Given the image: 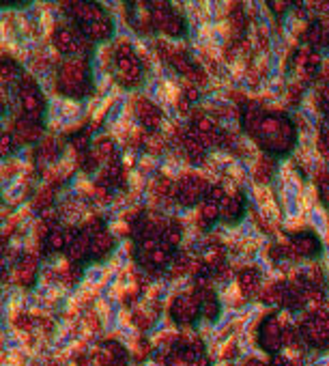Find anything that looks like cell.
<instances>
[{
    "instance_id": "1",
    "label": "cell",
    "mask_w": 329,
    "mask_h": 366,
    "mask_svg": "<svg viewBox=\"0 0 329 366\" xmlns=\"http://www.w3.org/2000/svg\"><path fill=\"white\" fill-rule=\"evenodd\" d=\"M60 89L65 95L82 97L86 93V60L73 58L60 69Z\"/></svg>"
},
{
    "instance_id": "2",
    "label": "cell",
    "mask_w": 329,
    "mask_h": 366,
    "mask_svg": "<svg viewBox=\"0 0 329 366\" xmlns=\"http://www.w3.org/2000/svg\"><path fill=\"white\" fill-rule=\"evenodd\" d=\"M136 106H138V114H140L142 123H144L148 129H157L161 125V112L148 102V99H138Z\"/></svg>"
},
{
    "instance_id": "3",
    "label": "cell",
    "mask_w": 329,
    "mask_h": 366,
    "mask_svg": "<svg viewBox=\"0 0 329 366\" xmlns=\"http://www.w3.org/2000/svg\"><path fill=\"white\" fill-rule=\"evenodd\" d=\"M119 78L125 86H136L140 82V67L134 58L119 60Z\"/></svg>"
},
{
    "instance_id": "4",
    "label": "cell",
    "mask_w": 329,
    "mask_h": 366,
    "mask_svg": "<svg viewBox=\"0 0 329 366\" xmlns=\"http://www.w3.org/2000/svg\"><path fill=\"white\" fill-rule=\"evenodd\" d=\"M35 269H37V259L33 257V254H28V257H24L20 261V265H17L15 269V280L20 284H30L35 278Z\"/></svg>"
},
{
    "instance_id": "5",
    "label": "cell",
    "mask_w": 329,
    "mask_h": 366,
    "mask_svg": "<svg viewBox=\"0 0 329 366\" xmlns=\"http://www.w3.org/2000/svg\"><path fill=\"white\" fill-rule=\"evenodd\" d=\"M82 30H84V35L89 37V39H105V37H110V33H112V24L103 17V20L84 24Z\"/></svg>"
},
{
    "instance_id": "6",
    "label": "cell",
    "mask_w": 329,
    "mask_h": 366,
    "mask_svg": "<svg viewBox=\"0 0 329 366\" xmlns=\"http://www.w3.org/2000/svg\"><path fill=\"white\" fill-rule=\"evenodd\" d=\"M112 246H114V237H112V235H110V233H99V235L93 237L91 254L95 259H101V257H105V254L112 250Z\"/></svg>"
},
{
    "instance_id": "7",
    "label": "cell",
    "mask_w": 329,
    "mask_h": 366,
    "mask_svg": "<svg viewBox=\"0 0 329 366\" xmlns=\"http://www.w3.org/2000/svg\"><path fill=\"white\" fill-rule=\"evenodd\" d=\"M91 246H93V237H91L89 233H82L78 237L76 244L69 246V257H71V261H80L86 252H91Z\"/></svg>"
},
{
    "instance_id": "8",
    "label": "cell",
    "mask_w": 329,
    "mask_h": 366,
    "mask_svg": "<svg viewBox=\"0 0 329 366\" xmlns=\"http://www.w3.org/2000/svg\"><path fill=\"white\" fill-rule=\"evenodd\" d=\"M293 246H295V250L301 254V257H310V254H314V252H319V241H316L312 235H299L295 241H293Z\"/></svg>"
},
{
    "instance_id": "9",
    "label": "cell",
    "mask_w": 329,
    "mask_h": 366,
    "mask_svg": "<svg viewBox=\"0 0 329 366\" xmlns=\"http://www.w3.org/2000/svg\"><path fill=\"white\" fill-rule=\"evenodd\" d=\"M56 48L60 50V52H78V35L69 33V30H60V33L56 35Z\"/></svg>"
},
{
    "instance_id": "10",
    "label": "cell",
    "mask_w": 329,
    "mask_h": 366,
    "mask_svg": "<svg viewBox=\"0 0 329 366\" xmlns=\"http://www.w3.org/2000/svg\"><path fill=\"white\" fill-rule=\"evenodd\" d=\"M159 30H164V33L170 37H179V35H183V30H185V22H183V17L170 13L166 17V22L159 26Z\"/></svg>"
},
{
    "instance_id": "11",
    "label": "cell",
    "mask_w": 329,
    "mask_h": 366,
    "mask_svg": "<svg viewBox=\"0 0 329 366\" xmlns=\"http://www.w3.org/2000/svg\"><path fill=\"white\" fill-rule=\"evenodd\" d=\"M220 205H222L220 211H222V215H224L226 220H237L239 218V213H241V201H239V198L226 196Z\"/></svg>"
},
{
    "instance_id": "12",
    "label": "cell",
    "mask_w": 329,
    "mask_h": 366,
    "mask_svg": "<svg viewBox=\"0 0 329 366\" xmlns=\"http://www.w3.org/2000/svg\"><path fill=\"white\" fill-rule=\"evenodd\" d=\"M273 175V159L267 157V155H263L260 157V162L256 164V170H254V177H256V181L260 183H267Z\"/></svg>"
},
{
    "instance_id": "13",
    "label": "cell",
    "mask_w": 329,
    "mask_h": 366,
    "mask_svg": "<svg viewBox=\"0 0 329 366\" xmlns=\"http://www.w3.org/2000/svg\"><path fill=\"white\" fill-rule=\"evenodd\" d=\"M267 147L276 153H286L288 149L293 147V138H288V136H284V134H276L273 138H267Z\"/></svg>"
},
{
    "instance_id": "14",
    "label": "cell",
    "mask_w": 329,
    "mask_h": 366,
    "mask_svg": "<svg viewBox=\"0 0 329 366\" xmlns=\"http://www.w3.org/2000/svg\"><path fill=\"white\" fill-rule=\"evenodd\" d=\"M280 127H282V121L273 119V116H265L263 125H260V134L267 136V138H273L276 134H280Z\"/></svg>"
},
{
    "instance_id": "15",
    "label": "cell",
    "mask_w": 329,
    "mask_h": 366,
    "mask_svg": "<svg viewBox=\"0 0 329 366\" xmlns=\"http://www.w3.org/2000/svg\"><path fill=\"white\" fill-rule=\"evenodd\" d=\"M185 149H188V153H189L194 159H198V157H200V155L204 153V145L196 138V136H189V138H185Z\"/></svg>"
},
{
    "instance_id": "16",
    "label": "cell",
    "mask_w": 329,
    "mask_h": 366,
    "mask_svg": "<svg viewBox=\"0 0 329 366\" xmlns=\"http://www.w3.org/2000/svg\"><path fill=\"white\" fill-rule=\"evenodd\" d=\"M239 282H241V287H243L247 293L256 287V282H258V276H256V271L254 269H245V271H241L239 274Z\"/></svg>"
},
{
    "instance_id": "17",
    "label": "cell",
    "mask_w": 329,
    "mask_h": 366,
    "mask_svg": "<svg viewBox=\"0 0 329 366\" xmlns=\"http://www.w3.org/2000/svg\"><path fill=\"white\" fill-rule=\"evenodd\" d=\"M179 239H181V228H179V224L172 222V224L166 228V233H164V244L168 248H172V246L179 244Z\"/></svg>"
},
{
    "instance_id": "18",
    "label": "cell",
    "mask_w": 329,
    "mask_h": 366,
    "mask_svg": "<svg viewBox=\"0 0 329 366\" xmlns=\"http://www.w3.org/2000/svg\"><path fill=\"white\" fill-rule=\"evenodd\" d=\"M222 257H224V252H222V248H209V250L204 252L202 261H204V263H207V265H211V267H220Z\"/></svg>"
},
{
    "instance_id": "19",
    "label": "cell",
    "mask_w": 329,
    "mask_h": 366,
    "mask_svg": "<svg viewBox=\"0 0 329 366\" xmlns=\"http://www.w3.org/2000/svg\"><path fill=\"white\" fill-rule=\"evenodd\" d=\"M67 246L65 241V233H58V231H52L47 235V248L49 250H63Z\"/></svg>"
},
{
    "instance_id": "20",
    "label": "cell",
    "mask_w": 329,
    "mask_h": 366,
    "mask_svg": "<svg viewBox=\"0 0 329 366\" xmlns=\"http://www.w3.org/2000/svg\"><path fill=\"white\" fill-rule=\"evenodd\" d=\"M52 196H54V188H52V185L43 188V190L39 192V194H37V198H35V207H39V209L47 207V205L52 203Z\"/></svg>"
},
{
    "instance_id": "21",
    "label": "cell",
    "mask_w": 329,
    "mask_h": 366,
    "mask_svg": "<svg viewBox=\"0 0 329 366\" xmlns=\"http://www.w3.org/2000/svg\"><path fill=\"white\" fill-rule=\"evenodd\" d=\"M202 220H204V224H207V222H211V220H215L217 215H220L222 211H220V207H217V203H204L202 205Z\"/></svg>"
},
{
    "instance_id": "22",
    "label": "cell",
    "mask_w": 329,
    "mask_h": 366,
    "mask_svg": "<svg viewBox=\"0 0 329 366\" xmlns=\"http://www.w3.org/2000/svg\"><path fill=\"white\" fill-rule=\"evenodd\" d=\"M144 145H146V151L148 153L157 155V153H161V149H164V140H161L159 134H155V136H148V138L144 140Z\"/></svg>"
},
{
    "instance_id": "23",
    "label": "cell",
    "mask_w": 329,
    "mask_h": 366,
    "mask_svg": "<svg viewBox=\"0 0 329 366\" xmlns=\"http://www.w3.org/2000/svg\"><path fill=\"white\" fill-rule=\"evenodd\" d=\"M168 252H170V248L168 246H161L159 250H155V252H151V263L153 265H164V263H168Z\"/></svg>"
},
{
    "instance_id": "24",
    "label": "cell",
    "mask_w": 329,
    "mask_h": 366,
    "mask_svg": "<svg viewBox=\"0 0 329 366\" xmlns=\"http://www.w3.org/2000/svg\"><path fill=\"white\" fill-rule=\"evenodd\" d=\"M41 157L43 159H52L54 157V153H56V147H54V140H52V136H47L46 140L41 142Z\"/></svg>"
},
{
    "instance_id": "25",
    "label": "cell",
    "mask_w": 329,
    "mask_h": 366,
    "mask_svg": "<svg viewBox=\"0 0 329 366\" xmlns=\"http://www.w3.org/2000/svg\"><path fill=\"white\" fill-rule=\"evenodd\" d=\"M170 60H172V65H175V67H177V69L181 71V73H188V76H189V73L194 71V67H191V65L188 63V58H185V56H181V54H175V56H172Z\"/></svg>"
},
{
    "instance_id": "26",
    "label": "cell",
    "mask_w": 329,
    "mask_h": 366,
    "mask_svg": "<svg viewBox=\"0 0 329 366\" xmlns=\"http://www.w3.org/2000/svg\"><path fill=\"white\" fill-rule=\"evenodd\" d=\"M125 58H134L132 56V46L127 41H121L116 46V60H125Z\"/></svg>"
},
{
    "instance_id": "27",
    "label": "cell",
    "mask_w": 329,
    "mask_h": 366,
    "mask_svg": "<svg viewBox=\"0 0 329 366\" xmlns=\"http://www.w3.org/2000/svg\"><path fill=\"white\" fill-rule=\"evenodd\" d=\"M15 76H17V67L11 63H4L2 65V84H9L11 80H15Z\"/></svg>"
},
{
    "instance_id": "28",
    "label": "cell",
    "mask_w": 329,
    "mask_h": 366,
    "mask_svg": "<svg viewBox=\"0 0 329 366\" xmlns=\"http://www.w3.org/2000/svg\"><path fill=\"white\" fill-rule=\"evenodd\" d=\"M71 145H73V149H76V151L84 153L86 145H89V136H86V134H80V136H76V138L71 140Z\"/></svg>"
},
{
    "instance_id": "29",
    "label": "cell",
    "mask_w": 329,
    "mask_h": 366,
    "mask_svg": "<svg viewBox=\"0 0 329 366\" xmlns=\"http://www.w3.org/2000/svg\"><path fill=\"white\" fill-rule=\"evenodd\" d=\"M185 97H188V102H198V97H200V91L196 89L194 82H188V84H185Z\"/></svg>"
},
{
    "instance_id": "30",
    "label": "cell",
    "mask_w": 329,
    "mask_h": 366,
    "mask_svg": "<svg viewBox=\"0 0 329 366\" xmlns=\"http://www.w3.org/2000/svg\"><path fill=\"white\" fill-rule=\"evenodd\" d=\"M209 196H211V203H217V201H224L226 198V194H224V188L222 185H215V188H211L209 190Z\"/></svg>"
},
{
    "instance_id": "31",
    "label": "cell",
    "mask_w": 329,
    "mask_h": 366,
    "mask_svg": "<svg viewBox=\"0 0 329 366\" xmlns=\"http://www.w3.org/2000/svg\"><path fill=\"white\" fill-rule=\"evenodd\" d=\"M243 26H245V20H243V13H233V30L235 33H241L243 30Z\"/></svg>"
},
{
    "instance_id": "32",
    "label": "cell",
    "mask_w": 329,
    "mask_h": 366,
    "mask_svg": "<svg viewBox=\"0 0 329 366\" xmlns=\"http://www.w3.org/2000/svg\"><path fill=\"white\" fill-rule=\"evenodd\" d=\"M189 78H191V82H194V84H204V82H207V73H204L202 69H194L189 73Z\"/></svg>"
},
{
    "instance_id": "33",
    "label": "cell",
    "mask_w": 329,
    "mask_h": 366,
    "mask_svg": "<svg viewBox=\"0 0 329 366\" xmlns=\"http://www.w3.org/2000/svg\"><path fill=\"white\" fill-rule=\"evenodd\" d=\"M288 97H290V104H297V99L301 97V86H299V84H293V86H290Z\"/></svg>"
},
{
    "instance_id": "34",
    "label": "cell",
    "mask_w": 329,
    "mask_h": 366,
    "mask_svg": "<svg viewBox=\"0 0 329 366\" xmlns=\"http://www.w3.org/2000/svg\"><path fill=\"white\" fill-rule=\"evenodd\" d=\"M9 151H11V136L4 134L2 136V155H9Z\"/></svg>"
},
{
    "instance_id": "35",
    "label": "cell",
    "mask_w": 329,
    "mask_h": 366,
    "mask_svg": "<svg viewBox=\"0 0 329 366\" xmlns=\"http://www.w3.org/2000/svg\"><path fill=\"white\" fill-rule=\"evenodd\" d=\"M271 9L278 11V13H282V11L288 9V4H286V2H271Z\"/></svg>"
},
{
    "instance_id": "36",
    "label": "cell",
    "mask_w": 329,
    "mask_h": 366,
    "mask_svg": "<svg viewBox=\"0 0 329 366\" xmlns=\"http://www.w3.org/2000/svg\"><path fill=\"white\" fill-rule=\"evenodd\" d=\"M323 142H325V147H327V149H329V132H327V134H325V138H323Z\"/></svg>"
}]
</instances>
